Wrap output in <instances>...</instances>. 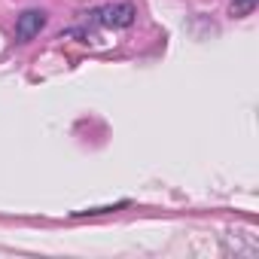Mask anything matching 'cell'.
Wrapping results in <instances>:
<instances>
[{"instance_id":"6da1fadb","label":"cell","mask_w":259,"mask_h":259,"mask_svg":"<svg viewBox=\"0 0 259 259\" xmlns=\"http://www.w3.org/2000/svg\"><path fill=\"white\" fill-rule=\"evenodd\" d=\"M85 19L92 25H101V28H132L138 19V10L132 4H107L101 10L85 13Z\"/></svg>"},{"instance_id":"7a4b0ae2","label":"cell","mask_w":259,"mask_h":259,"mask_svg":"<svg viewBox=\"0 0 259 259\" xmlns=\"http://www.w3.org/2000/svg\"><path fill=\"white\" fill-rule=\"evenodd\" d=\"M43 28H46V13H43V10H25V13L19 16V22H16V37H19L22 43H28V40H34Z\"/></svg>"},{"instance_id":"3957f363","label":"cell","mask_w":259,"mask_h":259,"mask_svg":"<svg viewBox=\"0 0 259 259\" xmlns=\"http://www.w3.org/2000/svg\"><path fill=\"white\" fill-rule=\"evenodd\" d=\"M256 4H259V0H232V4H229V16L232 19H244V16H250L256 10Z\"/></svg>"}]
</instances>
